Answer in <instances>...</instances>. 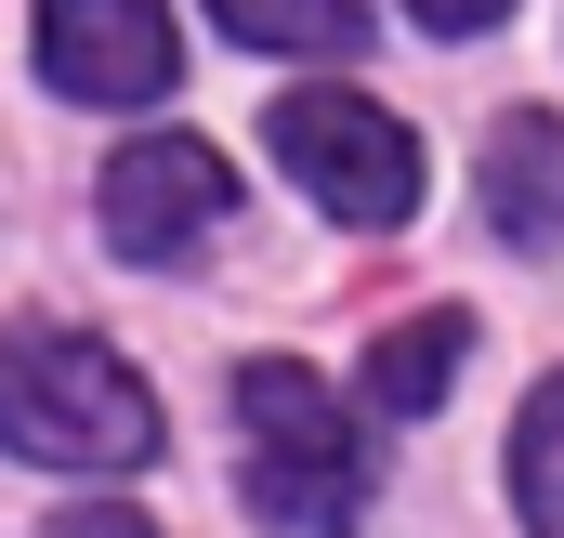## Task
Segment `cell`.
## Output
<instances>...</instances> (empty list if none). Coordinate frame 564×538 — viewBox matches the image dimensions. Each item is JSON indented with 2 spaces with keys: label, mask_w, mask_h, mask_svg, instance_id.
<instances>
[{
  "label": "cell",
  "mask_w": 564,
  "mask_h": 538,
  "mask_svg": "<svg viewBox=\"0 0 564 538\" xmlns=\"http://www.w3.org/2000/svg\"><path fill=\"white\" fill-rule=\"evenodd\" d=\"M0 446L40 473H144L158 460V395L132 355L79 329H0Z\"/></svg>",
  "instance_id": "1"
},
{
  "label": "cell",
  "mask_w": 564,
  "mask_h": 538,
  "mask_svg": "<svg viewBox=\"0 0 564 538\" xmlns=\"http://www.w3.org/2000/svg\"><path fill=\"white\" fill-rule=\"evenodd\" d=\"M237 486L276 526L341 538L368 513V433H355V407L328 395L315 368H289V355H250L237 368Z\"/></svg>",
  "instance_id": "2"
},
{
  "label": "cell",
  "mask_w": 564,
  "mask_h": 538,
  "mask_svg": "<svg viewBox=\"0 0 564 538\" xmlns=\"http://www.w3.org/2000/svg\"><path fill=\"white\" fill-rule=\"evenodd\" d=\"M263 144L289 158V184L328 224H355V237H381V224L421 211V132L394 106H368V93H276Z\"/></svg>",
  "instance_id": "3"
},
{
  "label": "cell",
  "mask_w": 564,
  "mask_h": 538,
  "mask_svg": "<svg viewBox=\"0 0 564 538\" xmlns=\"http://www.w3.org/2000/svg\"><path fill=\"white\" fill-rule=\"evenodd\" d=\"M224 211H237V171L197 132H144L106 158V250H132V263H184Z\"/></svg>",
  "instance_id": "4"
},
{
  "label": "cell",
  "mask_w": 564,
  "mask_h": 538,
  "mask_svg": "<svg viewBox=\"0 0 564 538\" xmlns=\"http://www.w3.org/2000/svg\"><path fill=\"white\" fill-rule=\"evenodd\" d=\"M40 79L66 106H158L184 79V40L158 0H40Z\"/></svg>",
  "instance_id": "5"
},
{
  "label": "cell",
  "mask_w": 564,
  "mask_h": 538,
  "mask_svg": "<svg viewBox=\"0 0 564 538\" xmlns=\"http://www.w3.org/2000/svg\"><path fill=\"white\" fill-rule=\"evenodd\" d=\"M486 224L525 237V250L564 237V119L552 106H512V119L486 132Z\"/></svg>",
  "instance_id": "6"
},
{
  "label": "cell",
  "mask_w": 564,
  "mask_h": 538,
  "mask_svg": "<svg viewBox=\"0 0 564 538\" xmlns=\"http://www.w3.org/2000/svg\"><path fill=\"white\" fill-rule=\"evenodd\" d=\"M459 355H473V315H408V329H381V342H368V407H394V420L446 407Z\"/></svg>",
  "instance_id": "7"
},
{
  "label": "cell",
  "mask_w": 564,
  "mask_h": 538,
  "mask_svg": "<svg viewBox=\"0 0 564 538\" xmlns=\"http://www.w3.org/2000/svg\"><path fill=\"white\" fill-rule=\"evenodd\" d=\"M210 26L250 40V53H315V66H341V53L368 40V0H210Z\"/></svg>",
  "instance_id": "8"
},
{
  "label": "cell",
  "mask_w": 564,
  "mask_h": 538,
  "mask_svg": "<svg viewBox=\"0 0 564 538\" xmlns=\"http://www.w3.org/2000/svg\"><path fill=\"white\" fill-rule=\"evenodd\" d=\"M512 499H525L539 538H564V368L525 395V420H512Z\"/></svg>",
  "instance_id": "9"
},
{
  "label": "cell",
  "mask_w": 564,
  "mask_h": 538,
  "mask_svg": "<svg viewBox=\"0 0 564 538\" xmlns=\"http://www.w3.org/2000/svg\"><path fill=\"white\" fill-rule=\"evenodd\" d=\"M408 13H421L433 40H473V26H499V13H512V0H408Z\"/></svg>",
  "instance_id": "10"
},
{
  "label": "cell",
  "mask_w": 564,
  "mask_h": 538,
  "mask_svg": "<svg viewBox=\"0 0 564 538\" xmlns=\"http://www.w3.org/2000/svg\"><path fill=\"white\" fill-rule=\"evenodd\" d=\"M53 538H158L144 513H119V499H93V513H53Z\"/></svg>",
  "instance_id": "11"
}]
</instances>
